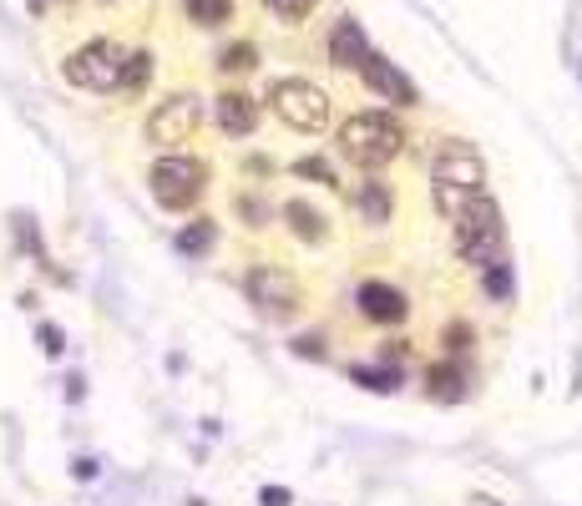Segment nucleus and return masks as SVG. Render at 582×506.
<instances>
[{"instance_id": "obj_1", "label": "nucleus", "mask_w": 582, "mask_h": 506, "mask_svg": "<svg viewBox=\"0 0 582 506\" xmlns=\"http://www.w3.org/2000/svg\"><path fill=\"white\" fill-rule=\"evenodd\" d=\"M431 193H436L441 218H456L476 193H486V162H481L476 147L461 143V137H446V143L436 147Z\"/></svg>"}, {"instance_id": "obj_2", "label": "nucleus", "mask_w": 582, "mask_h": 506, "mask_svg": "<svg viewBox=\"0 0 582 506\" xmlns=\"http://www.w3.org/2000/svg\"><path fill=\"white\" fill-rule=\"evenodd\" d=\"M339 152H345L355 168H385L406 152V127L395 122L391 112H360L339 127Z\"/></svg>"}, {"instance_id": "obj_3", "label": "nucleus", "mask_w": 582, "mask_h": 506, "mask_svg": "<svg viewBox=\"0 0 582 506\" xmlns=\"http://www.w3.org/2000/svg\"><path fill=\"white\" fill-rule=\"evenodd\" d=\"M456 223V254H461V263H492L501 248H507V223H501V202L486 198V193H476V198L466 202L461 213L451 218Z\"/></svg>"}, {"instance_id": "obj_4", "label": "nucleus", "mask_w": 582, "mask_h": 506, "mask_svg": "<svg viewBox=\"0 0 582 506\" xmlns=\"http://www.w3.org/2000/svg\"><path fill=\"white\" fill-rule=\"evenodd\" d=\"M147 188H152V198H158L168 213H188V208H198V198L208 193V162L168 152V158L152 162Z\"/></svg>"}, {"instance_id": "obj_5", "label": "nucleus", "mask_w": 582, "mask_h": 506, "mask_svg": "<svg viewBox=\"0 0 582 506\" xmlns=\"http://www.w3.org/2000/svg\"><path fill=\"white\" fill-rule=\"evenodd\" d=\"M269 107L278 112L284 127L309 132V137L330 127V97L314 82H305V76H278L274 87H269Z\"/></svg>"}, {"instance_id": "obj_6", "label": "nucleus", "mask_w": 582, "mask_h": 506, "mask_svg": "<svg viewBox=\"0 0 582 506\" xmlns=\"http://www.w3.org/2000/svg\"><path fill=\"white\" fill-rule=\"evenodd\" d=\"M122 61H127V46L97 36V41L76 46L72 57L61 61V76L82 91H116L122 87Z\"/></svg>"}, {"instance_id": "obj_7", "label": "nucleus", "mask_w": 582, "mask_h": 506, "mask_svg": "<svg viewBox=\"0 0 582 506\" xmlns=\"http://www.w3.org/2000/svg\"><path fill=\"white\" fill-rule=\"evenodd\" d=\"M244 289H248V304H253L269 324H289V319L299 314V304H305L299 279H294L289 269H278V263H253Z\"/></svg>"}, {"instance_id": "obj_8", "label": "nucleus", "mask_w": 582, "mask_h": 506, "mask_svg": "<svg viewBox=\"0 0 582 506\" xmlns=\"http://www.w3.org/2000/svg\"><path fill=\"white\" fill-rule=\"evenodd\" d=\"M198 122H203V101L193 97V91H177V97L152 107V116H147V143L152 147L188 143L193 132H198Z\"/></svg>"}, {"instance_id": "obj_9", "label": "nucleus", "mask_w": 582, "mask_h": 506, "mask_svg": "<svg viewBox=\"0 0 582 506\" xmlns=\"http://www.w3.org/2000/svg\"><path fill=\"white\" fill-rule=\"evenodd\" d=\"M360 76H364V87L375 91V97L395 101V107H421V91H416V82H410V76L400 72L391 57L370 51V57L360 61Z\"/></svg>"}, {"instance_id": "obj_10", "label": "nucleus", "mask_w": 582, "mask_h": 506, "mask_svg": "<svg viewBox=\"0 0 582 506\" xmlns=\"http://www.w3.org/2000/svg\"><path fill=\"white\" fill-rule=\"evenodd\" d=\"M355 304H360V314L370 319V324H406V314H410L406 294L395 289V284H385V279H370V284H360Z\"/></svg>"}, {"instance_id": "obj_11", "label": "nucleus", "mask_w": 582, "mask_h": 506, "mask_svg": "<svg viewBox=\"0 0 582 506\" xmlns=\"http://www.w3.org/2000/svg\"><path fill=\"white\" fill-rule=\"evenodd\" d=\"M375 46H370V36H364V26L355 21V15H339L335 30H330V66H339V72H360V61L370 57Z\"/></svg>"}, {"instance_id": "obj_12", "label": "nucleus", "mask_w": 582, "mask_h": 506, "mask_svg": "<svg viewBox=\"0 0 582 506\" xmlns=\"http://www.w3.org/2000/svg\"><path fill=\"white\" fill-rule=\"evenodd\" d=\"M213 116H219V127L228 132V137H248V132L259 127V101L248 97V91H223V97L213 101Z\"/></svg>"}, {"instance_id": "obj_13", "label": "nucleus", "mask_w": 582, "mask_h": 506, "mask_svg": "<svg viewBox=\"0 0 582 506\" xmlns=\"http://www.w3.org/2000/svg\"><path fill=\"white\" fill-rule=\"evenodd\" d=\"M466 385H471V375L461 370V360H446V365H431V370H425V395L441 405H461L466 395H471Z\"/></svg>"}, {"instance_id": "obj_14", "label": "nucleus", "mask_w": 582, "mask_h": 506, "mask_svg": "<svg viewBox=\"0 0 582 506\" xmlns=\"http://www.w3.org/2000/svg\"><path fill=\"white\" fill-rule=\"evenodd\" d=\"M284 218H289V229L299 244H324V238H330V218H324L314 202H305V198L284 202Z\"/></svg>"}, {"instance_id": "obj_15", "label": "nucleus", "mask_w": 582, "mask_h": 506, "mask_svg": "<svg viewBox=\"0 0 582 506\" xmlns=\"http://www.w3.org/2000/svg\"><path fill=\"white\" fill-rule=\"evenodd\" d=\"M481 289H486V299H496V304L517 299V269H511L507 254H496L492 263H481Z\"/></svg>"}, {"instance_id": "obj_16", "label": "nucleus", "mask_w": 582, "mask_h": 506, "mask_svg": "<svg viewBox=\"0 0 582 506\" xmlns=\"http://www.w3.org/2000/svg\"><path fill=\"white\" fill-rule=\"evenodd\" d=\"M355 202H360L364 223H391V213H395V193H391V183H380V177H364Z\"/></svg>"}, {"instance_id": "obj_17", "label": "nucleus", "mask_w": 582, "mask_h": 506, "mask_svg": "<svg viewBox=\"0 0 582 506\" xmlns=\"http://www.w3.org/2000/svg\"><path fill=\"white\" fill-rule=\"evenodd\" d=\"M213 244H219V223L213 218H193L188 229L177 233V254H188V259H203Z\"/></svg>"}, {"instance_id": "obj_18", "label": "nucleus", "mask_w": 582, "mask_h": 506, "mask_svg": "<svg viewBox=\"0 0 582 506\" xmlns=\"http://www.w3.org/2000/svg\"><path fill=\"white\" fill-rule=\"evenodd\" d=\"M183 11H188L193 26H203V30H219L233 21V0H183Z\"/></svg>"}, {"instance_id": "obj_19", "label": "nucleus", "mask_w": 582, "mask_h": 506, "mask_svg": "<svg viewBox=\"0 0 582 506\" xmlns=\"http://www.w3.org/2000/svg\"><path fill=\"white\" fill-rule=\"evenodd\" d=\"M349 380L355 385H364V391H375V395H395L400 391V370H370V365H349Z\"/></svg>"}, {"instance_id": "obj_20", "label": "nucleus", "mask_w": 582, "mask_h": 506, "mask_svg": "<svg viewBox=\"0 0 582 506\" xmlns=\"http://www.w3.org/2000/svg\"><path fill=\"white\" fill-rule=\"evenodd\" d=\"M152 82V51H127L122 61V87L116 91H143Z\"/></svg>"}, {"instance_id": "obj_21", "label": "nucleus", "mask_w": 582, "mask_h": 506, "mask_svg": "<svg viewBox=\"0 0 582 506\" xmlns=\"http://www.w3.org/2000/svg\"><path fill=\"white\" fill-rule=\"evenodd\" d=\"M294 177H305V183H320V188H345V183H339V177H335V168H330V162H324V158H299V162H294Z\"/></svg>"}, {"instance_id": "obj_22", "label": "nucleus", "mask_w": 582, "mask_h": 506, "mask_svg": "<svg viewBox=\"0 0 582 506\" xmlns=\"http://www.w3.org/2000/svg\"><path fill=\"white\" fill-rule=\"evenodd\" d=\"M259 66V51L248 41H238V46H228V51H219V72L228 76V72H253Z\"/></svg>"}, {"instance_id": "obj_23", "label": "nucleus", "mask_w": 582, "mask_h": 506, "mask_svg": "<svg viewBox=\"0 0 582 506\" xmlns=\"http://www.w3.org/2000/svg\"><path fill=\"white\" fill-rule=\"evenodd\" d=\"M471 345H476V330H471L466 319H456L451 330H446V349H451V360H461V355H466Z\"/></svg>"}, {"instance_id": "obj_24", "label": "nucleus", "mask_w": 582, "mask_h": 506, "mask_svg": "<svg viewBox=\"0 0 582 506\" xmlns=\"http://www.w3.org/2000/svg\"><path fill=\"white\" fill-rule=\"evenodd\" d=\"M263 5H269L274 15H284V21H299V15H309L320 0H263Z\"/></svg>"}, {"instance_id": "obj_25", "label": "nucleus", "mask_w": 582, "mask_h": 506, "mask_svg": "<svg viewBox=\"0 0 582 506\" xmlns=\"http://www.w3.org/2000/svg\"><path fill=\"white\" fill-rule=\"evenodd\" d=\"M294 355H299V360H324V340L320 334H299V340H294Z\"/></svg>"}, {"instance_id": "obj_26", "label": "nucleus", "mask_w": 582, "mask_h": 506, "mask_svg": "<svg viewBox=\"0 0 582 506\" xmlns=\"http://www.w3.org/2000/svg\"><path fill=\"white\" fill-rule=\"evenodd\" d=\"M244 218H248V229H263V223H269V208L253 202V198H244Z\"/></svg>"}, {"instance_id": "obj_27", "label": "nucleus", "mask_w": 582, "mask_h": 506, "mask_svg": "<svg viewBox=\"0 0 582 506\" xmlns=\"http://www.w3.org/2000/svg\"><path fill=\"white\" fill-rule=\"evenodd\" d=\"M41 349H46V355H61V349H66V345H61L57 324H41Z\"/></svg>"}, {"instance_id": "obj_28", "label": "nucleus", "mask_w": 582, "mask_h": 506, "mask_svg": "<svg viewBox=\"0 0 582 506\" xmlns=\"http://www.w3.org/2000/svg\"><path fill=\"white\" fill-rule=\"evenodd\" d=\"M259 502H263V506H289V492H284V486H263Z\"/></svg>"}, {"instance_id": "obj_29", "label": "nucleus", "mask_w": 582, "mask_h": 506, "mask_svg": "<svg viewBox=\"0 0 582 506\" xmlns=\"http://www.w3.org/2000/svg\"><path fill=\"white\" fill-rule=\"evenodd\" d=\"M30 11H46V0H30Z\"/></svg>"}, {"instance_id": "obj_30", "label": "nucleus", "mask_w": 582, "mask_h": 506, "mask_svg": "<svg viewBox=\"0 0 582 506\" xmlns=\"http://www.w3.org/2000/svg\"><path fill=\"white\" fill-rule=\"evenodd\" d=\"M102 5H116V0H102Z\"/></svg>"}]
</instances>
